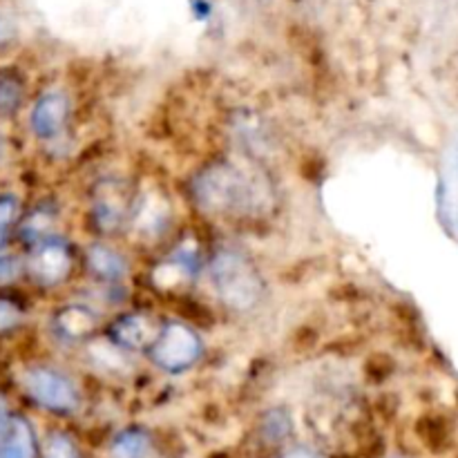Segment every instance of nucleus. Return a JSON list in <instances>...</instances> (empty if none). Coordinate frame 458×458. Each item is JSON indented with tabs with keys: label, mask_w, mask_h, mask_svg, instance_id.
<instances>
[{
	"label": "nucleus",
	"mask_w": 458,
	"mask_h": 458,
	"mask_svg": "<svg viewBox=\"0 0 458 458\" xmlns=\"http://www.w3.org/2000/svg\"><path fill=\"white\" fill-rule=\"evenodd\" d=\"M85 267L101 284L107 286L121 284L130 273L128 258L114 246L103 244V242H97L85 250Z\"/></svg>",
	"instance_id": "8"
},
{
	"label": "nucleus",
	"mask_w": 458,
	"mask_h": 458,
	"mask_svg": "<svg viewBox=\"0 0 458 458\" xmlns=\"http://www.w3.org/2000/svg\"><path fill=\"white\" fill-rule=\"evenodd\" d=\"M392 458H405V456H392Z\"/></svg>",
	"instance_id": "21"
},
{
	"label": "nucleus",
	"mask_w": 458,
	"mask_h": 458,
	"mask_svg": "<svg viewBox=\"0 0 458 458\" xmlns=\"http://www.w3.org/2000/svg\"><path fill=\"white\" fill-rule=\"evenodd\" d=\"M16 38V22L12 16L0 12V47Z\"/></svg>",
	"instance_id": "18"
},
{
	"label": "nucleus",
	"mask_w": 458,
	"mask_h": 458,
	"mask_svg": "<svg viewBox=\"0 0 458 458\" xmlns=\"http://www.w3.org/2000/svg\"><path fill=\"white\" fill-rule=\"evenodd\" d=\"M195 195L204 208L219 215L242 213L258 201V186L246 170L228 164H215L197 177Z\"/></svg>",
	"instance_id": "2"
},
{
	"label": "nucleus",
	"mask_w": 458,
	"mask_h": 458,
	"mask_svg": "<svg viewBox=\"0 0 458 458\" xmlns=\"http://www.w3.org/2000/svg\"><path fill=\"white\" fill-rule=\"evenodd\" d=\"M21 385L27 396L43 410L58 416L76 414L81 407V392L74 380L54 367L34 365L22 369Z\"/></svg>",
	"instance_id": "4"
},
{
	"label": "nucleus",
	"mask_w": 458,
	"mask_h": 458,
	"mask_svg": "<svg viewBox=\"0 0 458 458\" xmlns=\"http://www.w3.org/2000/svg\"><path fill=\"white\" fill-rule=\"evenodd\" d=\"M22 311L12 302V300L0 298V334L3 331H12L13 327L21 325Z\"/></svg>",
	"instance_id": "16"
},
{
	"label": "nucleus",
	"mask_w": 458,
	"mask_h": 458,
	"mask_svg": "<svg viewBox=\"0 0 458 458\" xmlns=\"http://www.w3.org/2000/svg\"><path fill=\"white\" fill-rule=\"evenodd\" d=\"M21 273V262L12 255H4L0 258V282H9Z\"/></svg>",
	"instance_id": "17"
},
{
	"label": "nucleus",
	"mask_w": 458,
	"mask_h": 458,
	"mask_svg": "<svg viewBox=\"0 0 458 458\" xmlns=\"http://www.w3.org/2000/svg\"><path fill=\"white\" fill-rule=\"evenodd\" d=\"M40 458H83L74 438L65 432H52L43 443Z\"/></svg>",
	"instance_id": "14"
},
{
	"label": "nucleus",
	"mask_w": 458,
	"mask_h": 458,
	"mask_svg": "<svg viewBox=\"0 0 458 458\" xmlns=\"http://www.w3.org/2000/svg\"><path fill=\"white\" fill-rule=\"evenodd\" d=\"M54 327L56 334L65 340H85L88 335L94 334L97 329V316L89 307L83 304H70V307L61 309L54 318Z\"/></svg>",
	"instance_id": "10"
},
{
	"label": "nucleus",
	"mask_w": 458,
	"mask_h": 458,
	"mask_svg": "<svg viewBox=\"0 0 458 458\" xmlns=\"http://www.w3.org/2000/svg\"><path fill=\"white\" fill-rule=\"evenodd\" d=\"M152 437L143 428H125L107 447V458H150Z\"/></svg>",
	"instance_id": "11"
},
{
	"label": "nucleus",
	"mask_w": 458,
	"mask_h": 458,
	"mask_svg": "<svg viewBox=\"0 0 458 458\" xmlns=\"http://www.w3.org/2000/svg\"><path fill=\"white\" fill-rule=\"evenodd\" d=\"M9 423H12V419H9V411H7V401H4V398L0 396V437H3V434L7 432Z\"/></svg>",
	"instance_id": "20"
},
{
	"label": "nucleus",
	"mask_w": 458,
	"mask_h": 458,
	"mask_svg": "<svg viewBox=\"0 0 458 458\" xmlns=\"http://www.w3.org/2000/svg\"><path fill=\"white\" fill-rule=\"evenodd\" d=\"M18 213V201L16 197L12 195H3L0 197V246H3L4 237H7L9 226L13 224Z\"/></svg>",
	"instance_id": "15"
},
{
	"label": "nucleus",
	"mask_w": 458,
	"mask_h": 458,
	"mask_svg": "<svg viewBox=\"0 0 458 458\" xmlns=\"http://www.w3.org/2000/svg\"><path fill=\"white\" fill-rule=\"evenodd\" d=\"M293 432V423H291L289 414L282 410H271L264 416L262 425H259V437L268 445H282L286 443V438Z\"/></svg>",
	"instance_id": "12"
},
{
	"label": "nucleus",
	"mask_w": 458,
	"mask_h": 458,
	"mask_svg": "<svg viewBox=\"0 0 458 458\" xmlns=\"http://www.w3.org/2000/svg\"><path fill=\"white\" fill-rule=\"evenodd\" d=\"M0 458H38L36 434L30 420L13 416L7 432L0 437Z\"/></svg>",
	"instance_id": "9"
},
{
	"label": "nucleus",
	"mask_w": 458,
	"mask_h": 458,
	"mask_svg": "<svg viewBox=\"0 0 458 458\" xmlns=\"http://www.w3.org/2000/svg\"><path fill=\"white\" fill-rule=\"evenodd\" d=\"M148 360L159 371L179 376L191 371L204 356V340L182 320H168L161 325L155 343L148 349Z\"/></svg>",
	"instance_id": "3"
},
{
	"label": "nucleus",
	"mask_w": 458,
	"mask_h": 458,
	"mask_svg": "<svg viewBox=\"0 0 458 458\" xmlns=\"http://www.w3.org/2000/svg\"><path fill=\"white\" fill-rule=\"evenodd\" d=\"M164 322L155 320L148 313H125V316L116 318L110 327H107V335L112 344L123 349L125 353L130 352H148L150 344L155 343L157 334H159Z\"/></svg>",
	"instance_id": "6"
},
{
	"label": "nucleus",
	"mask_w": 458,
	"mask_h": 458,
	"mask_svg": "<svg viewBox=\"0 0 458 458\" xmlns=\"http://www.w3.org/2000/svg\"><path fill=\"white\" fill-rule=\"evenodd\" d=\"M280 458H325V454H320V452L311 445H293L286 447L280 454Z\"/></svg>",
	"instance_id": "19"
},
{
	"label": "nucleus",
	"mask_w": 458,
	"mask_h": 458,
	"mask_svg": "<svg viewBox=\"0 0 458 458\" xmlns=\"http://www.w3.org/2000/svg\"><path fill=\"white\" fill-rule=\"evenodd\" d=\"M219 302L235 313H249L262 304L267 282L253 262L240 250H217L208 267Z\"/></svg>",
	"instance_id": "1"
},
{
	"label": "nucleus",
	"mask_w": 458,
	"mask_h": 458,
	"mask_svg": "<svg viewBox=\"0 0 458 458\" xmlns=\"http://www.w3.org/2000/svg\"><path fill=\"white\" fill-rule=\"evenodd\" d=\"M27 271L38 286L52 289L63 284L72 273V250L58 237H47L31 246Z\"/></svg>",
	"instance_id": "5"
},
{
	"label": "nucleus",
	"mask_w": 458,
	"mask_h": 458,
	"mask_svg": "<svg viewBox=\"0 0 458 458\" xmlns=\"http://www.w3.org/2000/svg\"><path fill=\"white\" fill-rule=\"evenodd\" d=\"M22 81L13 72H0V114H13L22 103Z\"/></svg>",
	"instance_id": "13"
},
{
	"label": "nucleus",
	"mask_w": 458,
	"mask_h": 458,
	"mask_svg": "<svg viewBox=\"0 0 458 458\" xmlns=\"http://www.w3.org/2000/svg\"><path fill=\"white\" fill-rule=\"evenodd\" d=\"M67 121H70V98L65 92L52 89L36 98L30 114V125L31 132L40 141H52V139L61 137L63 130L67 128Z\"/></svg>",
	"instance_id": "7"
}]
</instances>
